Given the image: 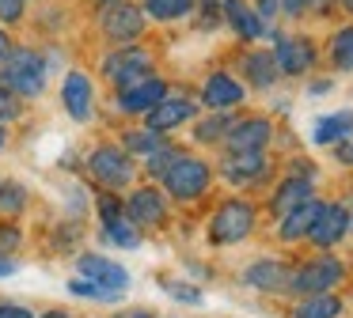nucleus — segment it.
Here are the masks:
<instances>
[{
	"instance_id": "obj_1",
	"label": "nucleus",
	"mask_w": 353,
	"mask_h": 318,
	"mask_svg": "<svg viewBox=\"0 0 353 318\" xmlns=\"http://www.w3.org/2000/svg\"><path fill=\"white\" fill-rule=\"evenodd\" d=\"M46 76H50L46 57H42L39 50H27V45L12 50L8 61L0 65V80L8 83L19 98H39L42 91H46Z\"/></svg>"
},
{
	"instance_id": "obj_2",
	"label": "nucleus",
	"mask_w": 353,
	"mask_h": 318,
	"mask_svg": "<svg viewBox=\"0 0 353 318\" xmlns=\"http://www.w3.org/2000/svg\"><path fill=\"white\" fill-rule=\"evenodd\" d=\"M160 182H163V189H168V197H175V201H198L209 189V182H213V167L198 156H183V151H179Z\"/></svg>"
},
{
	"instance_id": "obj_3",
	"label": "nucleus",
	"mask_w": 353,
	"mask_h": 318,
	"mask_svg": "<svg viewBox=\"0 0 353 318\" xmlns=\"http://www.w3.org/2000/svg\"><path fill=\"white\" fill-rule=\"evenodd\" d=\"M251 231H254V204L251 201H239V197L224 201L221 209L213 212V220H209V239H213L216 246L243 242Z\"/></svg>"
},
{
	"instance_id": "obj_4",
	"label": "nucleus",
	"mask_w": 353,
	"mask_h": 318,
	"mask_svg": "<svg viewBox=\"0 0 353 318\" xmlns=\"http://www.w3.org/2000/svg\"><path fill=\"white\" fill-rule=\"evenodd\" d=\"M345 280V265L330 254H319L312 262H304L300 269H292L289 277V292L296 295H319V292H330Z\"/></svg>"
},
{
	"instance_id": "obj_5",
	"label": "nucleus",
	"mask_w": 353,
	"mask_h": 318,
	"mask_svg": "<svg viewBox=\"0 0 353 318\" xmlns=\"http://www.w3.org/2000/svg\"><path fill=\"white\" fill-rule=\"evenodd\" d=\"M103 76L110 80V87L125 91L133 83H141L145 76H152V57L141 45H118L114 53L103 57Z\"/></svg>"
},
{
	"instance_id": "obj_6",
	"label": "nucleus",
	"mask_w": 353,
	"mask_h": 318,
	"mask_svg": "<svg viewBox=\"0 0 353 318\" xmlns=\"http://www.w3.org/2000/svg\"><path fill=\"white\" fill-rule=\"evenodd\" d=\"M88 171H92V178L99 182V186L125 189L133 182V174H137V167H133V156L125 148L103 144V148H95L92 156H88Z\"/></svg>"
},
{
	"instance_id": "obj_7",
	"label": "nucleus",
	"mask_w": 353,
	"mask_h": 318,
	"mask_svg": "<svg viewBox=\"0 0 353 318\" xmlns=\"http://www.w3.org/2000/svg\"><path fill=\"white\" fill-rule=\"evenodd\" d=\"M99 23H103L107 42H118V45L137 42V38L145 34V12H141V8H133V4H125V0H114V4L103 8Z\"/></svg>"
},
{
	"instance_id": "obj_8",
	"label": "nucleus",
	"mask_w": 353,
	"mask_h": 318,
	"mask_svg": "<svg viewBox=\"0 0 353 318\" xmlns=\"http://www.w3.org/2000/svg\"><path fill=\"white\" fill-rule=\"evenodd\" d=\"M198 114V103L190 95H163L152 110L145 114V125L156 129V133H168V129H179Z\"/></svg>"
},
{
	"instance_id": "obj_9",
	"label": "nucleus",
	"mask_w": 353,
	"mask_h": 318,
	"mask_svg": "<svg viewBox=\"0 0 353 318\" xmlns=\"http://www.w3.org/2000/svg\"><path fill=\"white\" fill-rule=\"evenodd\" d=\"M270 136H274L270 118H239L224 133V148L228 151H262L270 144Z\"/></svg>"
},
{
	"instance_id": "obj_10",
	"label": "nucleus",
	"mask_w": 353,
	"mask_h": 318,
	"mask_svg": "<svg viewBox=\"0 0 353 318\" xmlns=\"http://www.w3.org/2000/svg\"><path fill=\"white\" fill-rule=\"evenodd\" d=\"M125 216L133 220V227H160L163 220H168V201H163L160 189L141 186V189H133L130 201H125Z\"/></svg>"
},
{
	"instance_id": "obj_11",
	"label": "nucleus",
	"mask_w": 353,
	"mask_h": 318,
	"mask_svg": "<svg viewBox=\"0 0 353 318\" xmlns=\"http://www.w3.org/2000/svg\"><path fill=\"white\" fill-rule=\"evenodd\" d=\"M345 235H350V212H345L342 204H323L315 224H312V231H307V239L319 250H330V246H338Z\"/></svg>"
},
{
	"instance_id": "obj_12",
	"label": "nucleus",
	"mask_w": 353,
	"mask_h": 318,
	"mask_svg": "<svg viewBox=\"0 0 353 318\" xmlns=\"http://www.w3.org/2000/svg\"><path fill=\"white\" fill-rule=\"evenodd\" d=\"M77 269H80V277H84V280H92V284L107 288V292H125V284H130V273H125L118 262H110V257H99V254L77 257Z\"/></svg>"
},
{
	"instance_id": "obj_13",
	"label": "nucleus",
	"mask_w": 353,
	"mask_h": 318,
	"mask_svg": "<svg viewBox=\"0 0 353 318\" xmlns=\"http://www.w3.org/2000/svg\"><path fill=\"white\" fill-rule=\"evenodd\" d=\"M61 103H65V110H69L72 121H92V114H95V87H92V80H88L84 72H69V76H65V83H61Z\"/></svg>"
},
{
	"instance_id": "obj_14",
	"label": "nucleus",
	"mask_w": 353,
	"mask_h": 318,
	"mask_svg": "<svg viewBox=\"0 0 353 318\" xmlns=\"http://www.w3.org/2000/svg\"><path fill=\"white\" fill-rule=\"evenodd\" d=\"M99 216H103V227H107V239L118 242L122 250H133L141 242V235L133 231V220L125 216L118 197H99Z\"/></svg>"
},
{
	"instance_id": "obj_15",
	"label": "nucleus",
	"mask_w": 353,
	"mask_h": 318,
	"mask_svg": "<svg viewBox=\"0 0 353 318\" xmlns=\"http://www.w3.org/2000/svg\"><path fill=\"white\" fill-rule=\"evenodd\" d=\"M163 95H168V83H163L160 76H145L141 83L118 91V110L122 114H148Z\"/></svg>"
},
{
	"instance_id": "obj_16",
	"label": "nucleus",
	"mask_w": 353,
	"mask_h": 318,
	"mask_svg": "<svg viewBox=\"0 0 353 318\" xmlns=\"http://www.w3.org/2000/svg\"><path fill=\"white\" fill-rule=\"evenodd\" d=\"M247 95V87L236 80V76L228 72H213L205 80V87H201V106H209V110H232V106H239Z\"/></svg>"
},
{
	"instance_id": "obj_17",
	"label": "nucleus",
	"mask_w": 353,
	"mask_h": 318,
	"mask_svg": "<svg viewBox=\"0 0 353 318\" xmlns=\"http://www.w3.org/2000/svg\"><path fill=\"white\" fill-rule=\"evenodd\" d=\"M277 68H281L285 76H304L307 68L315 65V50L307 38H277Z\"/></svg>"
},
{
	"instance_id": "obj_18",
	"label": "nucleus",
	"mask_w": 353,
	"mask_h": 318,
	"mask_svg": "<svg viewBox=\"0 0 353 318\" xmlns=\"http://www.w3.org/2000/svg\"><path fill=\"white\" fill-rule=\"evenodd\" d=\"M289 265L274 262V257H262V262H254L251 269L243 273V280L254 288V292H289Z\"/></svg>"
},
{
	"instance_id": "obj_19",
	"label": "nucleus",
	"mask_w": 353,
	"mask_h": 318,
	"mask_svg": "<svg viewBox=\"0 0 353 318\" xmlns=\"http://www.w3.org/2000/svg\"><path fill=\"white\" fill-rule=\"evenodd\" d=\"M224 178L236 182V186H251V182H259L262 174H266V156L262 151H228V159H224Z\"/></svg>"
},
{
	"instance_id": "obj_20",
	"label": "nucleus",
	"mask_w": 353,
	"mask_h": 318,
	"mask_svg": "<svg viewBox=\"0 0 353 318\" xmlns=\"http://www.w3.org/2000/svg\"><path fill=\"white\" fill-rule=\"evenodd\" d=\"M323 201H315V197H307V201H300L296 209H289L281 216V227H277V235H281V242H296V239H307V231H312L315 216H319Z\"/></svg>"
},
{
	"instance_id": "obj_21",
	"label": "nucleus",
	"mask_w": 353,
	"mask_h": 318,
	"mask_svg": "<svg viewBox=\"0 0 353 318\" xmlns=\"http://www.w3.org/2000/svg\"><path fill=\"white\" fill-rule=\"evenodd\" d=\"M224 19H228V27L236 30L243 42H259V38L266 34L262 15L254 12V8H247L243 0H224Z\"/></svg>"
},
{
	"instance_id": "obj_22",
	"label": "nucleus",
	"mask_w": 353,
	"mask_h": 318,
	"mask_svg": "<svg viewBox=\"0 0 353 318\" xmlns=\"http://www.w3.org/2000/svg\"><path fill=\"white\" fill-rule=\"evenodd\" d=\"M307 197H312V178H304V174H289V178L274 189V197H270V212H274V216H285V212L296 209L300 201H307Z\"/></svg>"
},
{
	"instance_id": "obj_23",
	"label": "nucleus",
	"mask_w": 353,
	"mask_h": 318,
	"mask_svg": "<svg viewBox=\"0 0 353 318\" xmlns=\"http://www.w3.org/2000/svg\"><path fill=\"white\" fill-rule=\"evenodd\" d=\"M243 76L251 80V87H274L281 68H277V57L270 50H251L243 57Z\"/></svg>"
},
{
	"instance_id": "obj_24",
	"label": "nucleus",
	"mask_w": 353,
	"mask_h": 318,
	"mask_svg": "<svg viewBox=\"0 0 353 318\" xmlns=\"http://www.w3.org/2000/svg\"><path fill=\"white\" fill-rule=\"evenodd\" d=\"M342 315V299L334 292H319V295H304L292 310V318H338Z\"/></svg>"
},
{
	"instance_id": "obj_25",
	"label": "nucleus",
	"mask_w": 353,
	"mask_h": 318,
	"mask_svg": "<svg viewBox=\"0 0 353 318\" xmlns=\"http://www.w3.org/2000/svg\"><path fill=\"white\" fill-rule=\"evenodd\" d=\"M194 4H198V0H145L141 12L156 23H175V19H186V15L194 12Z\"/></svg>"
},
{
	"instance_id": "obj_26",
	"label": "nucleus",
	"mask_w": 353,
	"mask_h": 318,
	"mask_svg": "<svg viewBox=\"0 0 353 318\" xmlns=\"http://www.w3.org/2000/svg\"><path fill=\"white\" fill-rule=\"evenodd\" d=\"M345 136H353V114L350 110L330 114V118H323L319 125H315V144H338V140H345Z\"/></svg>"
},
{
	"instance_id": "obj_27",
	"label": "nucleus",
	"mask_w": 353,
	"mask_h": 318,
	"mask_svg": "<svg viewBox=\"0 0 353 318\" xmlns=\"http://www.w3.org/2000/svg\"><path fill=\"white\" fill-rule=\"evenodd\" d=\"M160 144H163V136L156 133V129H148V125H145V129H133V133H125L122 148L130 151V156H141V159H145V156H152V151L160 148Z\"/></svg>"
},
{
	"instance_id": "obj_28",
	"label": "nucleus",
	"mask_w": 353,
	"mask_h": 318,
	"mask_svg": "<svg viewBox=\"0 0 353 318\" xmlns=\"http://www.w3.org/2000/svg\"><path fill=\"white\" fill-rule=\"evenodd\" d=\"M228 129H232L228 110H213V118H205L198 129H194V140H198V144H216V140H224Z\"/></svg>"
},
{
	"instance_id": "obj_29",
	"label": "nucleus",
	"mask_w": 353,
	"mask_h": 318,
	"mask_svg": "<svg viewBox=\"0 0 353 318\" xmlns=\"http://www.w3.org/2000/svg\"><path fill=\"white\" fill-rule=\"evenodd\" d=\"M330 61L342 72H353V27H342L334 38H330Z\"/></svg>"
},
{
	"instance_id": "obj_30",
	"label": "nucleus",
	"mask_w": 353,
	"mask_h": 318,
	"mask_svg": "<svg viewBox=\"0 0 353 318\" xmlns=\"http://www.w3.org/2000/svg\"><path fill=\"white\" fill-rule=\"evenodd\" d=\"M27 209V189L16 182H0V216H19Z\"/></svg>"
},
{
	"instance_id": "obj_31",
	"label": "nucleus",
	"mask_w": 353,
	"mask_h": 318,
	"mask_svg": "<svg viewBox=\"0 0 353 318\" xmlns=\"http://www.w3.org/2000/svg\"><path fill=\"white\" fill-rule=\"evenodd\" d=\"M175 156H179V151L171 148V144H160L152 156H145V171L152 174V178H163V171L171 167V159H175Z\"/></svg>"
},
{
	"instance_id": "obj_32",
	"label": "nucleus",
	"mask_w": 353,
	"mask_h": 318,
	"mask_svg": "<svg viewBox=\"0 0 353 318\" xmlns=\"http://www.w3.org/2000/svg\"><path fill=\"white\" fill-rule=\"evenodd\" d=\"M23 114V98L8 87V83L0 80V121H16Z\"/></svg>"
},
{
	"instance_id": "obj_33",
	"label": "nucleus",
	"mask_w": 353,
	"mask_h": 318,
	"mask_svg": "<svg viewBox=\"0 0 353 318\" xmlns=\"http://www.w3.org/2000/svg\"><path fill=\"white\" fill-rule=\"evenodd\" d=\"M69 292H77V295H88V299H118V295H122V292H107V288L92 284V280H84V277L69 280Z\"/></svg>"
},
{
	"instance_id": "obj_34",
	"label": "nucleus",
	"mask_w": 353,
	"mask_h": 318,
	"mask_svg": "<svg viewBox=\"0 0 353 318\" xmlns=\"http://www.w3.org/2000/svg\"><path fill=\"white\" fill-rule=\"evenodd\" d=\"M23 15H27V0H0V23H4V27L19 23Z\"/></svg>"
},
{
	"instance_id": "obj_35",
	"label": "nucleus",
	"mask_w": 353,
	"mask_h": 318,
	"mask_svg": "<svg viewBox=\"0 0 353 318\" xmlns=\"http://www.w3.org/2000/svg\"><path fill=\"white\" fill-rule=\"evenodd\" d=\"M334 159H338L342 167H353V136H345V140L334 144Z\"/></svg>"
},
{
	"instance_id": "obj_36",
	"label": "nucleus",
	"mask_w": 353,
	"mask_h": 318,
	"mask_svg": "<svg viewBox=\"0 0 353 318\" xmlns=\"http://www.w3.org/2000/svg\"><path fill=\"white\" fill-rule=\"evenodd\" d=\"M307 8H312V0H281V12L289 15V19H300Z\"/></svg>"
},
{
	"instance_id": "obj_37",
	"label": "nucleus",
	"mask_w": 353,
	"mask_h": 318,
	"mask_svg": "<svg viewBox=\"0 0 353 318\" xmlns=\"http://www.w3.org/2000/svg\"><path fill=\"white\" fill-rule=\"evenodd\" d=\"M16 246H19V231L16 227H0V254H8Z\"/></svg>"
},
{
	"instance_id": "obj_38",
	"label": "nucleus",
	"mask_w": 353,
	"mask_h": 318,
	"mask_svg": "<svg viewBox=\"0 0 353 318\" xmlns=\"http://www.w3.org/2000/svg\"><path fill=\"white\" fill-rule=\"evenodd\" d=\"M254 12L262 15V23H270V19H277V12H281V0H259Z\"/></svg>"
},
{
	"instance_id": "obj_39",
	"label": "nucleus",
	"mask_w": 353,
	"mask_h": 318,
	"mask_svg": "<svg viewBox=\"0 0 353 318\" xmlns=\"http://www.w3.org/2000/svg\"><path fill=\"white\" fill-rule=\"evenodd\" d=\"M0 318H34L31 307H19V303H0Z\"/></svg>"
},
{
	"instance_id": "obj_40",
	"label": "nucleus",
	"mask_w": 353,
	"mask_h": 318,
	"mask_svg": "<svg viewBox=\"0 0 353 318\" xmlns=\"http://www.w3.org/2000/svg\"><path fill=\"white\" fill-rule=\"evenodd\" d=\"M168 292L175 295V299H186V303H198V299H201V295H198V292H190V288H186V284H171Z\"/></svg>"
},
{
	"instance_id": "obj_41",
	"label": "nucleus",
	"mask_w": 353,
	"mask_h": 318,
	"mask_svg": "<svg viewBox=\"0 0 353 318\" xmlns=\"http://www.w3.org/2000/svg\"><path fill=\"white\" fill-rule=\"evenodd\" d=\"M16 50V45H12V38H8V30L0 27V65H4V61H8V53Z\"/></svg>"
},
{
	"instance_id": "obj_42",
	"label": "nucleus",
	"mask_w": 353,
	"mask_h": 318,
	"mask_svg": "<svg viewBox=\"0 0 353 318\" xmlns=\"http://www.w3.org/2000/svg\"><path fill=\"white\" fill-rule=\"evenodd\" d=\"M8 148V129H4V121H0V151Z\"/></svg>"
},
{
	"instance_id": "obj_43",
	"label": "nucleus",
	"mask_w": 353,
	"mask_h": 318,
	"mask_svg": "<svg viewBox=\"0 0 353 318\" xmlns=\"http://www.w3.org/2000/svg\"><path fill=\"white\" fill-rule=\"evenodd\" d=\"M8 273H16V265H12V262H0V277H8Z\"/></svg>"
},
{
	"instance_id": "obj_44",
	"label": "nucleus",
	"mask_w": 353,
	"mask_h": 318,
	"mask_svg": "<svg viewBox=\"0 0 353 318\" xmlns=\"http://www.w3.org/2000/svg\"><path fill=\"white\" fill-rule=\"evenodd\" d=\"M42 318H72L69 310H50V315H42Z\"/></svg>"
},
{
	"instance_id": "obj_45",
	"label": "nucleus",
	"mask_w": 353,
	"mask_h": 318,
	"mask_svg": "<svg viewBox=\"0 0 353 318\" xmlns=\"http://www.w3.org/2000/svg\"><path fill=\"white\" fill-rule=\"evenodd\" d=\"M327 4H330V0H312V8H315V12H327Z\"/></svg>"
},
{
	"instance_id": "obj_46",
	"label": "nucleus",
	"mask_w": 353,
	"mask_h": 318,
	"mask_svg": "<svg viewBox=\"0 0 353 318\" xmlns=\"http://www.w3.org/2000/svg\"><path fill=\"white\" fill-rule=\"evenodd\" d=\"M338 4H342V8H345V12H350V15H353V0H338Z\"/></svg>"
},
{
	"instance_id": "obj_47",
	"label": "nucleus",
	"mask_w": 353,
	"mask_h": 318,
	"mask_svg": "<svg viewBox=\"0 0 353 318\" xmlns=\"http://www.w3.org/2000/svg\"><path fill=\"white\" fill-rule=\"evenodd\" d=\"M133 318H152V315H145V310H137V315H133Z\"/></svg>"
},
{
	"instance_id": "obj_48",
	"label": "nucleus",
	"mask_w": 353,
	"mask_h": 318,
	"mask_svg": "<svg viewBox=\"0 0 353 318\" xmlns=\"http://www.w3.org/2000/svg\"><path fill=\"white\" fill-rule=\"evenodd\" d=\"M99 4H103V8H107V4H114V0H99Z\"/></svg>"
},
{
	"instance_id": "obj_49",
	"label": "nucleus",
	"mask_w": 353,
	"mask_h": 318,
	"mask_svg": "<svg viewBox=\"0 0 353 318\" xmlns=\"http://www.w3.org/2000/svg\"><path fill=\"white\" fill-rule=\"evenodd\" d=\"M350 231H353V212H350Z\"/></svg>"
}]
</instances>
